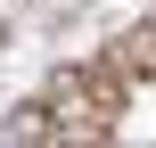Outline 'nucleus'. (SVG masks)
<instances>
[{
  "label": "nucleus",
  "mask_w": 156,
  "mask_h": 148,
  "mask_svg": "<svg viewBox=\"0 0 156 148\" xmlns=\"http://www.w3.org/2000/svg\"><path fill=\"white\" fill-rule=\"evenodd\" d=\"M115 74H123V82H140V74H156V25H140V33H123V49H115Z\"/></svg>",
  "instance_id": "1"
}]
</instances>
